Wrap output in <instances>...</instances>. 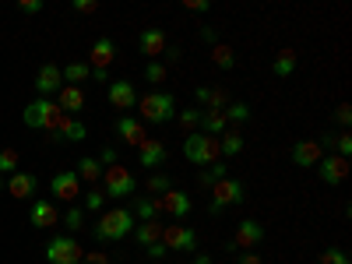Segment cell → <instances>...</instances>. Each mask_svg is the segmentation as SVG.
Returning a JSON list of instances; mask_svg holds the SVG:
<instances>
[{"label":"cell","mask_w":352,"mask_h":264,"mask_svg":"<svg viewBox=\"0 0 352 264\" xmlns=\"http://www.w3.org/2000/svg\"><path fill=\"white\" fill-rule=\"evenodd\" d=\"M134 226H138V219H134L131 208H109V212H102L99 222H96V240H99V243L127 240L131 232H134Z\"/></svg>","instance_id":"obj_1"},{"label":"cell","mask_w":352,"mask_h":264,"mask_svg":"<svg viewBox=\"0 0 352 264\" xmlns=\"http://www.w3.org/2000/svg\"><path fill=\"white\" fill-rule=\"evenodd\" d=\"M184 159L194 162V166H204V169L215 166V162L222 159L219 138H208V134H201V131L187 134V138H184Z\"/></svg>","instance_id":"obj_2"},{"label":"cell","mask_w":352,"mask_h":264,"mask_svg":"<svg viewBox=\"0 0 352 264\" xmlns=\"http://www.w3.org/2000/svg\"><path fill=\"white\" fill-rule=\"evenodd\" d=\"M138 109H141V124H169V120H176V99L169 92L138 96Z\"/></svg>","instance_id":"obj_3"},{"label":"cell","mask_w":352,"mask_h":264,"mask_svg":"<svg viewBox=\"0 0 352 264\" xmlns=\"http://www.w3.org/2000/svg\"><path fill=\"white\" fill-rule=\"evenodd\" d=\"M208 190H212L208 215H222V212L229 208V204H240V201L247 197V187H243V180H236V176H226V180L212 184Z\"/></svg>","instance_id":"obj_4"},{"label":"cell","mask_w":352,"mask_h":264,"mask_svg":"<svg viewBox=\"0 0 352 264\" xmlns=\"http://www.w3.org/2000/svg\"><path fill=\"white\" fill-rule=\"evenodd\" d=\"M43 257H46L50 264H81L85 250H81V243L71 236V232H56V236H50Z\"/></svg>","instance_id":"obj_5"},{"label":"cell","mask_w":352,"mask_h":264,"mask_svg":"<svg viewBox=\"0 0 352 264\" xmlns=\"http://www.w3.org/2000/svg\"><path fill=\"white\" fill-rule=\"evenodd\" d=\"M102 187H106V197H116V201H124V197H134V187H138V180H134V169H127V166H109V169H102V180H99Z\"/></svg>","instance_id":"obj_6"},{"label":"cell","mask_w":352,"mask_h":264,"mask_svg":"<svg viewBox=\"0 0 352 264\" xmlns=\"http://www.w3.org/2000/svg\"><path fill=\"white\" fill-rule=\"evenodd\" d=\"M155 204H159V212L162 215H169L173 222H184L190 212H194V197L187 194V190H166L162 197H155Z\"/></svg>","instance_id":"obj_7"},{"label":"cell","mask_w":352,"mask_h":264,"mask_svg":"<svg viewBox=\"0 0 352 264\" xmlns=\"http://www.w3.org/2000/svg\"><path fill=\"white\" fill-rule=\"evenodd\" d=\"M162 243L169 254H190L197 247V232L184 222H173V226H162Z\"/></svg>","instance_id":"obj_8"},{"label":"cell","mask_w":352,"mask_h":264,"mask_svg":"<svg viewBox=\"0 0 352 264\" xmlns=\"http://www.w3.org/2000/svg\"><path fill=\"white\" fill-rule=\"evenodd\" d=\"M56 113H60V106H56L53 99H36V102H28L21 109V120H25V127H32V131H46Z\"/></svg>","instance_id":"obj_9"},{"label":"cell","mask_w":352,"mask_h":264,"mask_svg":"<svg viewBox=\"0 0 352 264\" xmlns=\"http://www.w3.org/2000/svg\"><path fill=\"white\" fill-rule=\"evenodd\" d=\"M46 134H50V141H85L88 138L85 124L74 120V116H67V113H56L53 124L46 127Z\"/></svg>","instance_id":"obj_10"},{"label":"cell","mask_w":352,"mask_h":264,"mask_svg":"<svg viewBox=\"0 0 352 264\" xmlns=\"http://www.w3.org/2000/svg\"><path fill=\"white\" fill-rule=\"evenodd\" d=\"M50 190H53V197L56 201H64V204H78V197H81V180H78V173L74 169H60L50 180Z\"/></svg>","instance_id":"obj_11"},{"label":"cell","mask_w":352,"mask_h":264,"mask_svg":"<svg viewBox=\"0 0 352 264\" xmlns=\"http://www.w3.org/2000/svg\"><path fill=\"white\" fill-rule=\"evenodd\" d=\"M106 99H109V106H113V109H134V106H138L134 81H127V78H116V81H109V88H106Z\"/></svg>","instance_id":"obj_12"},{"label":"cell","mask_w":352,"mask_h":264,"mask_svg":"<svg viewBox=\"0 0 352 264\" xmlns=\"http://www.w3.org/2000/svg\"><path fill=\"white\" fill-rule=\"evenodd\" d=\"M317 173H320V180H324L328 187H338V184L349 180V159H342V155H324V159L317 162Z\"/></svg>","instance_id":"obj_13"},{"label":"cell","mask_w":352,"mask_h":264,"mask_svg":"<svg viewBox=\"0 0 352 264\" xmlns=\"http://www.w3.org/2000/svg\"><path fill=\"white\" fill-rule=\"evenodd\" d=\"M261 240H264V226L257 219H243V222H236V236H232L229 243L236 250H254Z\"/></svg>","instance_id":"obj_14"},{"label":"cell","mask_w":352,"mask_h":264,"mask_svg":"<svg viewBox=\"0 0 352 264\" xmlns=\"http://www.w3.org/2000/svg\"><path fill=\"white\" fill-rule=\"evenodd\" d=\"M28 222H32L36 229H53L56 222H60V212L53 208V201L36 197L32 204H28Z\"/></svg>","instance_id":"obj_15"},{"label":"cell","mask_w":352,"mask_h":264,"mask_svg":"<svg viewBox=\"0 0 352 264\" xmlns=\"http://www.w3.org/2000/svg\"><path fill=\"white\" fill-rule=\"evenodd\" d=\"M60 88H64V74H60V67H56V64H43L39 74H36V92H39V99L56 96Z\"/></svg>","instance_id":"obj_16"},{"label":"cell","mask_w":352,"mask_h":264,"mask_svg":"<svg viewBox=\"0 0 352 264\" xmlns=\"http://www.w3.org/2000/svg\"><path fill=\"white\" fill-rule=\"evenodd\" d=\"M8 190H11V197H18V201H36L39 180H36L32 173L18 169V173H11V176H8Z\"/></svg>","instance_id":"obj_17"},{"label":"cell","mask_w":352,"mask_h":264,"mask_svg":"<svg viewBox=\"0 0 352 264\" xmlns=\"http://www.w3.org/2000/svg\"><path fill=\"white\" fill-rule=\"evenodd\" d=\"M113 60H116V43L113 39H96L92 53H88V67L92 71H109Z\"/></svg>","instance_id":"obj_18"},{"label":"cell","mask_w":352,"mask_h":264,"mask_svg":"<svg viewBox=\"0 0 352 264\" xmlns=\"http://www.w3.org/2000/svg\"><path fill=\"white\" fill-rule=\"evenodd\" d=\"M320 159H324V148H320L317 141H296L292 144V162L300 169H314Z\"/></svg>","instance_id":"obj_19"},{"label":"cell","mask_w":352,"mask_h":264,"mask_svg":"<svg viewBox=\"0 0 352 264\" xmlns=\"http://www.w3.org/2000/svg\"><path fill=\"white\" fill-rule=\"evenodd\" d=\"M116 134H120L131 148H141V144L148 141V131H144V124L134 120V116H120V120H116Z\"/></svg>","instance_id":"obj_20"},{"label":"cell","mask_w":352,"mask_h":264,"mask_svg":"<svg viewBox=\"0 0 352 264\" xmlns=\"http://www.w3.org/2000/svg\"><path fill=\"white\" fill-rule=\"evenodd\" d=\"M166 141H155V138H148L138 148V162H141V169H155V166H162L166 162Z\"/></svg>","instance_id":"obj_21"},{"label":"cell","mask_w":352,"mask_h":264,"mask_svg":"<svg viewBox=\"0 0 352 264\" xmlns=\"http://www.w3.org/2000/svg\"><path fill=\"white\" fill-rule=\"evenodd\" d=\"M56 106H60V113L74 116V113L85 109V92H81L78 85H64L60 92H56Z\"/></svg>","instance_id":"obj_22"},{"label":"cell","mask_w":352,"mask_h":264,"mask_svg":"<svg viewBox=\"0 0 352 264\" xmlns=\"http://www.w3.org/2000/svg\"><path fill=\"white\" fill-rule=\"evenodd\" d=\"M138 46H141L144 56H162L166 53V32L162 28H144L138 36Z\"/></svg>","instance_id":"obj_23"},{"label":"cell","mask_w":352,"mask_h":264,"mask_svg":"<svg viewBox=\"0 0 352 264\" xmlns=\"http://www.w3.org/2000/svg\"><path fill=\"white\" fill-rule=\"evenodd\" d=\"M194 96H197V102H201V106H208L212 113H222V109H226V106L232 102L226 88H204V85H201Z\"/></svg>","instance_id":"obj_24"},{"label":"cell","mask_w":352,"mask_h":264,"mask_svg":"<svg viewBox=\"0 0 352 264\" xmlns=\"http://www.w3.org/2000/svg\"><path fill=\"white\" fill-rule=\"evenodd\" d=\"M201 134H208V138H222L226 131H229V124H226V116L222 113H212V109H204L201 113V127H197Z\"/></svg>","instance_id":"obj_25"},{"label":"cell","mask_w":352,"mask_h":264,"mask_svg":"<svg viewBox=\"0 0 352 264\" xmlns=\"http://www.w3.org/2000/svg\"><path fill=\"white\" fill-rule=\"evenodd\" d=\"M219 148H222L226 159H232V155H240V152L247 148V141H243V134H240L236 127H229V131L219 138Z\"/></svg>","instance_id":"obj_26"},{"label":"cell","mask_w":352,"mask_h":264,"mask_svg":"<svg viewBox=\"0 0 352 264\" xmlns=\"http://www.w3.org/2000/svg\"><path fill=\"white\" fill-rule=\"evenodd\" d=\"M134 240H138L141 247L159 243V240H162V222H159V219H155V222H141V226L134 229Z\"/></svg>","instance_id":"obj_27"},{"label":"cell","mask_w":352,"mask_h":264,"mask_svg":"<svg viewBox=\"0 0 352 264\" xmlns=\"http://www.w3.org/2000/svg\"><path fill=\"white\" fill-rule=\"evenodd\" d=\"M296 74V50H278L275 53V78H292Z\"/></svg>","instance_id":"obj_28"},{"label":"cell","mask_w":352,"mask_h":264,"mask_svg":"<svg viewBox=\"0 0 352 264\" xmlns=\"http://www.w3.org/2000/svg\"><path fill=\"white\" fill-rule=\"evenodd\" d=\"M60 74H64V85H78V88H81V81L92 78V67H88L85 60H74V64L60 67Z\"/></svg>","instance_id":"obj_29"},{"label":"cell","mask_w":352,"mask_h":264,"mask_svg":"<svg viewBox=\"0 0 352 264\" xmlns=\"http://www.w3.org/2000/svg\"><path fill=\"white\" fill-rule=\"evenodd\" d=\"M212 64H215L219 71H232V67H236V53H232V46L215 43V46H212Z\"/></svg>","instance_id":"obj_30"},{"label":"cell","mask_w":352,"mask_h":264,"mask_svg":"<svg viewBox=\"0 0 352 264\" xmlns=\"http://www.w3.org/2000/svg\"><path fill=\"white\" fill-rule=\"evenodd\" d=\"M74 173H78L81 184H99V180H102V166H99L96 159H81Z\"/></svg>","instance_id":"obj_31"},{"label":"cell","mask_w":352,"mask_h":264,"mask_svg":"<svg viewBox=\"0 0 352 264\" xmlns=\"http://www.w3.org/2000/svg\"><path fill=\"white\" fill-rule=\"evenodd\" d=\"M229 176V162H215V166H208V169H201V176H197V184L201 187H212V184H219V180H226Z\"/></svg>","instance_id":"obj_32"},{"label":"cell","mask_w":352,"mask_h":264,"mask_svg":"<svg viewBox=\"0 0 352 264\" xmlns=\"http://www.w3.org/2000/svg\"><path fill=\"white\" fill-rule=\"evenodd\" d=\"M134 219H141V222H155L159 219V204H155V197H141V201H134Z\"/></svg>","instance_id":"obj_33"},{"label":"cell","mask_w":352,"mask_h":264,"mask_svg":"<svg viewBox=\"0 0 352 264\" xmlns=\"http://www.w3.org/2000/svg\"><path fill=\"white\" fill-rule=\"evenodd\" d=\"M18 169H21V155L14 148H0V176L8 180V176L18 173Z\"/></svg>","instance_id":"obj_34"},{"label":"cell","mask_w":352,"mask_h":264,"mask_svg":"<svg viewBox=\"0 0 352 264\" xmlns=\"http://www.w3.org/2000/svg\"><path fill=\"white\" fill-rule=\"evenodd\" d=\"M201 113H204L201 106H194V109H184V113H176V124H180L187 134H194V131L201 127Z\"/></svg>","instance_id":"obj_35"},{"label":"cell","mask_w":352,"mask_h":264,"mask_svg":"<svg viewBox=\"0 0 352 264\" xmlns=\"http://www.w3.org/2000/svg\"><path fill=\"white\" fill-rule=\"evenodd\" d=\"M222 116H226V124H243V120H250V106L247 102H229L222 109Z\"/></svg>","instance_id":"obj_36"},{"label":"cell","mask_w":352,"mask_h":264,"mask_svg":"<svg viewBox=\"0 0 352 264\" xmlns=\"http://www.w3.org/2000/svg\"><path fill=\"white\" fill-rule=\"evenodd\" d=\"M81 201H85V212H102L106 194H102V187H92V190H85V194H81Z\"/></svg>","instance_id":"obj_37"},{"label":"cell","mask_w":352,"mask_h":264,"mask_svg":"<svg viewBox=\"0 0 352 264\" xmlns=\"http://www.w3.org/2000/svg\"><path fill=\"white\" fill-rule=\"evenodd\" d=\"M166 190H173V180H169L166 173H152V176H148V194H152V197H162Z\"/></svg>","instance_id":"obj_38"},{"label":"cell","mask_w":352,"mask_h":264,"mask_svg":"<svg viewBox=\"0 0 352 264\" xmlns=\"http://www.w3.org/2000/svg\"><path fill=\"white\" fill-rule=\"evenodd\" d=\"M60 222H64V226H67L71 232H78V229L85 226V208H78V204H71V208H67V212L60 215Z\"/></svg>","instance_id":"obj_39"},{"label":"cell","mask_w":352,"mask_h":264,"mask_svg":"<svg viewBox=\"0 0 352 264\" xmlns=\"http://www.w3.org/2000/svg\"><path fill=\"white\" fill-rule=\"evenodd\" d=\"M331 155H342V159L352 155V134H349V131L335 134V152H331Z\"/></svg>","instance_id":"obj_40"},{"label":"cell","mask_w":352,"mask_h":264,"mask_svg":"<svg viewBox=\"0 0 352 264\" xmlns=\"http://www.w3.org/2000/svg\"><path fill=\"white\" fill-rule=\"evenodd\" d=\"M166 74H169V71H166V64H162V60H152L148 67H144V78H148L152 85H162V81H166Z\"/></svg>","instance_id":"obj_41"},{"label":"cell","mask_w":352,"mask_h":264,"mask_svg":"<svg viewBox=\"0 0 352 264\" xmlns=\"http://www.w3.org/2000/svg\"><path fill=\"white\" fill-rule=\"evenodd\" d=\"M320 264H349V254L342 247H328L324 254H320Z\"/></svg>","instance_id":"obj_42"},{"label":"cell","mask_w":352,"mask_h":264,"mask_svg":"<svg viewBox=\"0 0 352 264\" xmlns=\"http://www.w3.org/2000/svg\"><path fill=\"white\" fill-rule=\"evenodd\" d=\"M144 254H148V261H152V264H162V257H166L169 250H166V243L159 240V243H152V247H144Z\"/></svg>","instance_id":"obj_43"},{"label":"cell","mask_w":352,"mask_h":264,"mask_svg":"<svg viewBox=\"0 0 352 264\" xmlns=\"http://www.w3.org/2000/svg\"><path fill=\"white\" fill-rule=\"evenodd\" d=\"M208 8H212L208 0H184V11H190V14H204Z\"/></svg>","instance_id":"obj_44"},{"label":"cell","mask_w":352,"mask_h":264,"mask_svg":"<svg viewBox=\"0 0 352 264\" xmlns=\"http://www.w3.org/2000/svg\"><path fill=\"white\" fill-rule=\"evenodd\" d=\"M335 120H338L342 127H349V124H352V106H349V102H342V106L335 109Z\"/></svg>","instance_id":"obj_45"},{"label":"cell","mask_w":352,"mask_h":264,"mask_svg":"<svg viewBox=\"0 0 352 264\" xmlns=\"http://www.w3.org/2000/svg\"><path fill=\"white\" fill-rule=\"evenodd\" d=\"M81 261H85V264H109V254H106V250H88Z\"/></svg>","instance_id":"obj_46"},{"label":"cell","mask_w":352,"mask_h":264,"mask_svg":"<svg viewBox=\"0 0 352 264\" xmlns=\"http://www.w3.org/2000/svg\"><path fill=\"white\" fill-rule=\"evenodd\" d=\"M18 11H21V14H39V11H43V0H21Z\"/></svg>","instance_id":"obj_47"},{"label":"cell","mask_w":352,"mask_h":264,"mask_svg":"<svg viewBox=\"0 0 352 264\" xmlns=\"http://www.w3.org/2000/svg\"><path fill=\"white\" fill-rule=\"evenodd\" d=\"M74 11H78V14H96L99 4H96V0H74Z\"/></svg>","instance_id":"obj_48"},{"label":"cell","mask_w":352,"mask_h":264,"mask_svg":"<svg viewBox=\"0 0 352 264\" xmlns=\"http://www.w3.org/2000/svg\"><path fill=\"white\" fill-rule=\"evenodd\" d=\"M102 169H109V166H116V148H102L99 152V159H96Z\"/></svg>","instance_id":"obj_49"},{"label":"cell","mask_w":352,"mask_h":264,"mask_svg":"<svg viewBox=\"0 0 352 264\" xmlns=\"http://www.w3.org/2000/svg\"><path fill=\"white\" fill-rule=\"evenodd\" d=\"M201 39H204V43H212V46L219 43V36H215V28H208V25H201Z\"/></svg>","instance_id":"obj_50"},{"label":"cell","mask_w":352,"mask_h":264,"mask_svg":"<svg viewBox=\"0 0 352 264\" xmlns=\"http://www.w3.org/2000/svg\"><path fill=\"white\" fill-rule=\"evenodd\" d=\"M236 257H240V264H261V257L250 254V250H243V254H236Z\"/></svg>","instance_id":"obj_51"},{"label":"cell","mask_w":352,"mask_h":264,"mask_svg":"<svg viewBox=\"0 0 352 264\" xmlns=\"http://www.w3.org/2000/svg\"><path fill=\"white\" fill-rule=\"evenodd\" d=\"M180 56H184L180 46H166V60H180Z\"/></svg>","instance_id":"obj_52"},{"label":"cell","mask_w":352,"mask_h":264,"mask_svg":"<svg viewBox=\"0 0 352 264\" xmlns=\"http://www.w3.org/2000/svg\"><path fill=\"white\" fill-rule=\"evenodd\" d=\"M92 78H96V81H106V85H109V71H92Z\"/></svg>","instance_id":"obj_53"},{"label":"cell","mask_w":352,"mask_h":264,"mask_svg":"<svg viewBox=\"0 0 352 264\" xmlns=\"http://www.w3.org/2000/svg\"><path fill=\"white\" fill-rule=\"evenodd\" d=\"M190 264H212V257H208V254H197V257H194Z\"/></svg>","instance_id":"obj_54"},{"label":"cell","mask_w":352,"mask_h":264,"mask_svg":"<svg viewBox=\"0 0 352 264\" xmlns=\"http://www.w3.org/2000/svg\"><path fill=\"white\" fill-rule=\"evenodd\" d=\"M4 187H8V180H4V176H0V190H4Z\"/></svg>","instance_id":"obj_55"}]
</instances>
